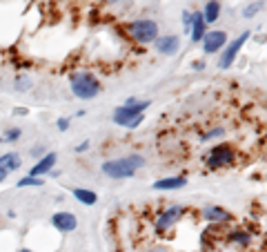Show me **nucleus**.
<instances>
[{
    "label": "nucleus",
    "instance_id": "obj_20",
    "mask_svg": "<svg viewBox=\"0 0 267 252\" xmlns=\"http://www.w3.org/2000/svg\"><path fill=\"white\" fill-rule=\"evenodd\" d=\"M223 134H225V130H223V127H214V130L200 134V139H203V141H211V139H216V136H223Z\"/></svg>",
    "mask_w": 267,
    "mask_h": 252
},
{
    "label": "nucleus",
    "instance_id": "obj_30",
    "mask_svg": "<svg viewBox=\"0 0 267 252\" xmlns=\"http://www.w3.org/2000/svg\"><path fill=\"white\" fill-rule=\"evenodd\" d=\"M5 179H7V174H5V172H3V170H0V183H3Z\"/></svg>",
    "mask_w": 267,
    "mask_h": 252
},
{
    "label": "nucleus",
    "instance_id": "obj_7",
    "mask_svg": "<svg viewBox=\"0 0 267 252\" xmlns=\"http://www.w3.org/2000/svg\"><path fill=\"white\" fill-rule=\"evenodd\" d=\"M247 38H250V32H243V34L238 36V38H236V40L232 42V45H229V47L225 49V54H223V58L218 60V67H221V70H227V67L234 63V58L238 56L241 47L245 45V40H247Z\"/></svg>",
    "mask_w": 267,
    "mask_h": 252
},
{
    "label": "nucleus",
    "instance_id": "obj_11",
    "mask_svg": "<svg viewBox=\"0 0 267 252\" xmlns=\"http://www.w3.org/2000/svg\"><path fill=\"white\" fill-rule=\"evenodd\" d=\"M156 45V52L163 54V56H172L180 49V40L178 36H163V38H156L154 40Z\"/></svg>",
    "mask_w": 267,
    "mask_h": 252
},
{
    "label": "nucleus",
    "instance_id": "obj_6",
    "mask_svg": "<svg viewBox=\"0 0 267 252\" xmlns=\"http://www.w3.org/2000/svg\"><path fill=\"white\" fill-rule=\"evenodd\" d=\"M114 123L116 125H123V127H129V130H134V127H138L143 123V114L134 112L131 107L127 105H120L114 109Z\"/></svg>",
    "mask_w": 267,
    "mask_h": 252
},
{
    "label": "nucleus",
    "instance_id": "obj_1",
    "mask_svg": "<svg viewBox=\"0 0 267 252\" xmlns=\"http://www.w3.org/2000/svg\"><path fill=\"white\" fill-rule=\"evenodd\" d=\"M69 85H71V91H74L78 98H83V101H89V98L98 96V91H100L98 78L92 76V74H87V72L71 74V76H69Z\"/></svg>",
    "mask_w": 267,
    "mask_h": 252
},
{
    "label": "nucleus",
    "instance_id": "obj_28",
    "mask_svg": "<svg viewBox=\"0 0 267 252\" xmlns=\"http://www.w3.org/2000/svg\"><path fill=\"white\" fill-rule=\"evenodd\" d=\"M87 150H89V141H83V143L76 147V152H87Z\"/></svg>",
    "mask_w": 267,
    "mask_h": 252
},
{
    "label": "nucleus",
    "instance_id": "obj_25",
    "mask_svg": "<svg viewBox=\"0 0 267 252\" xmlns=\"http://www.w3.org/2000/svg\"><path fill=\"white\" fill-rule=\"evenodd\" d=\"M183 27H185V32H190V27H192V14L190 11H183Z\"/></svg>",
    "mask_w": 267,
    "mask_h": 252
},
{
    "label": "nucleus",
    "instance_id": "obj_27",
    "mask_svg": "<svg viewBox=\"0 0 267 252\" xmlns=\"http://www.w3.org/2000/svg\"><path fill=\"white\" fill-rule=\"evenodd\" d=\"M32 154H34V156H45L47 152H45V147H42V145H36L34 150H32Z\"/></svg>",
    "mask_w": 267,
    "mask_h": 252
},
{
    "label": "nucleus",
    "instance_id": "obj_32",
    "mask_svg": "<svg viewBox=\"0 0 267 252\" xmlns=\"http://www.w3.org/2000/svg\"><path fill=\"white\" fill-rule=\"evenodd\" d=\"M0 143H3V139H0Z\"/></svg>",
    "mask_w": 267,
    "mask_h": 252
},
{
    "label": "nucleus",
    "instance_id": "obj_15",
    "mask_svg": "<svg viewBox=\"0 0 267 252\" xmlns=\"http://www.w3.org/2000/svg\"><path fill=\"white\" fill-rule=\"evenodd\" d=\"M187 183L185 176H169V179H161L154 183V190H180Z\"/></svg>",
    "mask_w": 267,
    "mask_h": 252
},
{
    "label": "nucleus",
    "instance_id": "obj_2",
    "mask_svg": "<svg viewBox=\"0 0 267 252\" xmlns=\"http://www.w3.org/2000/svg\"><path fill=\"white\" fill-rule=\"evenodd\" d=\"M129 34L131 38L136 42H143V45H147V42H154L158 38V22L149 20V18H143V20H134L129 22Z\"/></svg>",
    "mask_w": 267,
    "mask_h": 252
},
{
    "label": "nucleus",
    "instance_id": "obj_31",
    "mask_svg": "<svg viewBox=\"0 0 267 252\" xmlns=\"http://www.w3.org/2000/svg\"><path fill=\"white\" fill-rule=\"evenodd\" d=\"M20 252H34V250H27V248H22V250H20Z\"/></svg>",
    "mask_w": 267,
    "mask_h": 252
},
{
    "label": "nucleus",
    "instance_id": "obj_29",
    "mask_svg": "<svg viewBox=\"0 0 267 252\" xmlns=\"http://www.w3.org/2000/svg\"><path fill=\"white\" fill-rule=\"evenodd\" d=\"M27 112H29V109H25V107H16V114L18 116H25Z\"/></svg>",
    "mask_w": 267,
    "mask_h": 252
},
{
    "label": "nucleus",
    "instance_id": "obj_22",
    "mask_svg": "<svg viewBox=\"0 0 267 252\" xmlns=\"http://www.w3.org/2000/svg\"><path fill=\"white\" fill-rule=\"evenodd\" d=\"M127 158H129V163L134 165V168H143V165H145V158L141 156V154H131V156H127Z\"/></svg>",
    "mask_w": 267,
    "mask_h": 252
},
{
    "label": "nucleus",
    "instance_id": "obj_3",
    "mask_svg": "<svg viewBox=\"0 0 267 252\" xmlns=\"http://www.w3.org/2000/svg\"><path fill=\"white\" fill-rule=\"evenodd\" d=\"M234 158H236V154H234V150L229 145H216L207 152V156H205V165L211 168V170L225 168V165L234 163Z\"/></svg>",
    "mask_w": 267,
    "mask_h": 252
},
{
    "label": "nucleus",
    "instance_id": "obj_21",
    "mask_svg": "<svg viewBox=\"0 0 267 252\" xmlns=\"http://www.w3.org/2000/svg\"><path fill=\"white\" fill-rule=\"evenodd\" d=\"M29 87H32V78H27V76H18L16 78V89L18 91H25Z\"/></svg>",
    "mask_w": 267,
    "mask_h": 252
},
{
    "label": "nucleus",
    "instance_id": "obj_18",
    "mask_svg": "<svg viewBox=\"0 0 267 252\" xmlns=\"http://www.w3.org/2000/svg\"><path fill=\"white\" fill-rule=\"evenodd\" d=\"M229 241L232 243H241V245H247L252 241V237L247 235L245 230H234V232H229Z\"/></svg>",
    "mask_w": 267,
    "mask_h": 252
},
{
    "label": "nucleus",
    "instance_id": "obj_19",
    "mask_svg": "<svg viewBox=\"0 0 267 252\" xmlns=\"http://www.w3.org/2000/svg\"><path fill=\"white\" fill-rule=\"evenodd\" d=\"M18 188H38V186H45V179H34V176H25L16 183Z\"/></svg>",
    "mask_w": 267,
    "mask_h": 252
},
{
    "label": "nucleus",
    "instance_id": "obj_10",
    "mask_svg": "<svg viewBox=\"0 0 267 252\" xmlns=\"http://www.w3.org/2000/svg\"><path fill=\"white\" fill-rule=\"evenodd\" d=\"M51 223L58 232H74L78 228V219L71 212H56L51 217Z\"/></svg>",
    "mask_w": 267,
    "mask_h": 252
},
{
    "label": "nucleus",
    "instance_id": "obj_12",
    "mask_svg": "<svg viewBox=\"0 0 267 252\" xmlns=\"http://www.w3.org/2000/svg\"><path fill=\"white\" fill-rule=\"evenodd\" d=\"M20 165H22V158L18 152H7V154L0 156V170H3L5 174H11V172L20 170Z\"/></svg>",
    "mask_w": 267,
    "mask_h": 252
},
{
    "label": "nucleus",
    "instance_id": "obj_4",
    "mask_svg": "<svg viewBox=\"0 0 267 252\" xmlns=\"http://www.w3.org/2000/svg\"><path fill=\"white\" fill-rule=\"evenodd\" d=\"M102 174H107L109 179H129L136 174V168L129 163V158H116V161H105L100 165Z\"/></svg>",
    "mask_w": 267,
    "mask_h": 252
},
{
    "label": "nucleus",
    "instance_id": "obj_13",
    "mask_svg": "<svg viewBox=\"0 0 267 252\" xmlns=\"http://www.w3.org/2000/svg\"><path fill=\"white\" fill-rule=\"evenodd\" d=\"M203 217L207 221H211V223H225V221L232 219V214L227 210H223V208H218V205H207L203 210Z\"/></svg>",
    "mask_w": 267,
    "mask_h": 252
},
{
    "label": "nucleus",
    "instance_id": "obj_24",
    "mask_svg": "<svg viewBox=\"0 0 267 252\" xmlns=\"http://www.w3.org/2000/svg\"><path fill=\"white\" fill-rule=\"evenodd\" d=\"M260 7H263V3H254L252 7H247L245 11H243V14H245V16H254L256 11H260Z\"/></svg>",
    "mask_w": 267,
    "mask_h": 252
},
{
    "label": "nucleus",
    "instance_id": "obj_23",
    "mask_svg": "<svg viewBox=\"0 0 267 252\" xmlns=\"http://www.w3.org/2000/svg\"><path fill=\"white\" fill-rule=\"evenodd\" d=\"M20 130H9L7 134H5V136H3V141H18V139H20Z\"/></svg>",
    "mask_w": 267,
    "mask_h": 252
},
{
    "label": "nucleus",
    "instance_id": "obj_5",
    "mask_svg": "<svg viewBox=\"0 0 267 252\" xmlns=\"http://www.w3.org/2000/svg\"><path fill=\"white\" fill-rule=\"evenodd\" d=\"M183 214H185V208L183 205H169L167 210L161 212L158 219H156V232H158V235H165V232H169L180 221Z\"/></svg>",
    "mask_w": 267,
    "mask_h": 252
},
{
    "label": "nucleus",
    "instance_id": "obj_26",
    "mask_svg": "<svg viewBox=\"0 0 267 252\" xmlns=\"http://www.w3.org/2000/svg\"><path fill=\"white\" fill-rule=\"evenodd\" d=\"M56 127H58L60 132H65L67 127H69V119H58V121H56Z\"/></svg>",
    "mask_w": 267,
    "mask_h": 252
},
{
    "label": "nucleus",
    "instance_id": "obj_14",
    "mask_svg": "<svg viewBox=\"0 0 267 252\" xmlns=\"http://www.w3.org/2000/svg\"><path fill=\"white\" fill-rule=\"evenodd\" d=\"M190 36L192 40H203L205 36V20H203V14L200 11H194L192 14V27H190Z\"/></svg>",
    "mask_w": 267,
    "mask_h": 252
},
{
    "label": "nucleus",
    "instance_id": "obj_8",
    "mask_svg": "<svg viewBox=\"0 0 267 252\" xmlns=\"http://www.w3.org/2000/svg\"><path fill=\"white\" fill-rule=\"evenodd\" d=\"M56 161H58V154H56V152H47V154L42 156L40 161L32 168V172H29V176H34V179H42L45 174H49V172H54V165H56Z\"/></svg>",
    "mask_w": 267,
    "mask_h": 252
},
{
    "label": "nucleus",
    "instance_id": "obj_9",
    "mask_svg": "<svg viewBox=\"0 0 267 252\" xmlns=\"http://www.w3.org/2000/svg\"><path fill=\"white\" fill-rule=\"evenodd\" d=\"M227 45V34L225 32H207L203 36V49L205 54H216L218 49Z\"/></svg>",
    "mask_w": 267,
    "mask_h": 252
},
{
    "label": "nucleus",
    "instance_id": "obj_17",
    "mask_svg": "<svg viewBox=\"0 0 267 252\" xmlns=\"http://www.w3.org/2000/svg\"><path fill=\"white\" fill-rule=\"evenodd\" d=\"M74 196L81 201V203H85V205H94L96 201H98L96 192H92V190H83V188H76L74 190Z\"/></svg>",
    "mask_w": 267,
    "mask_h": 252
},
{
    "label": "nucleus",
    "instance_id": "obj_16",
    "mask_svg": "<svg viewBox=\"0 0 267 252\" xmlns=\"http://www.w3.org/2000/svg\"><path fill=\"white\" fill-rule=\"evenodd\" d=\"M200 14H203L205 25L216 22L218 14H221V5H218V3H207V5H205V11H200Z\"/></svg>",
    "mask_w": 267,
    "mask_h": 252
}]
</instances>
